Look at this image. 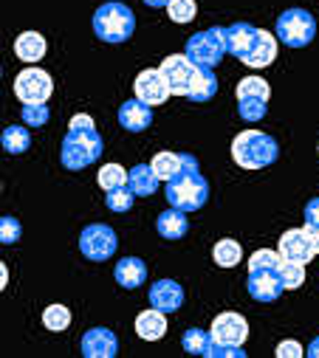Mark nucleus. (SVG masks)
Wrapping results in <instances>:
<instances>
[{"label": "nucleus", "instance_id": "nucleus-1", "mask_svg": "<svg viewBox=\"0 0 319 358\" xmlns=\"http://www.w3.org/2000/svg\"><path fill=\"white\" fill-rule=\"evenodd\" d=\"M105 144H102V136L97 133V124L88 113H76L68 124V133L62 138V147H59V161L65 169L71 172H79L91 166L94 161H99Z\"/></svg>", "mask_w": 319, "mask_h": 358}, {"label": "nucleus", "instance_id": "nucleus-2", "mask_svg": "<svg viewBox=\"0 0 319 358\" xmlns=\"http://www.w3.org/2000/svg\"><path fill=\"white\" fill-rule=\"evenodd\" d=\"M181 164H184L181 172L176 178H170L167 187H164L167 203L181 209V212H198L209 201V184L201 175V164H198L195 155L181 152Z\"/></svg>", "mask_w": 319, "mask_h": 358}, {"label": "nucleus", "instance_id": "nucleus-3", "mask_svg": "<svg viewBox=\"0 0 319 358\" xmlns=\"http://www.w3.org/2000/svg\"><path fill=\"white\" fill-rule=\"evenodd\" d=\"M232 158L243 169H263L280 158V144L260 130H243L232 141Z\"/></svg>", "mask_w": 319, "mask_h": 358}, {"label": "nucleus", "instance_id": "nucleus-4", "mask_svg": "<svg viewBox=\"0 0 319 358\" xmlns=\"http://www.w3.org/2000/svg\"><path fill=\"white\" fill-rule=\"evenodd\" d=\"M136 31V15L130 12V6L119 3V0H111V3H102L94 12V34L102 43L119 45L127 43Z\"/></svg>", "mask_w": 319, "mask_h": 358}, {"label": "nucleus", "instance_id": "nucleus-5", "mask_svg": "<svg viewBox=\"0 0 319 358\" xmlns=\"http://www.w3.org/2000/svg\"><path fill=\"white\" fill-rule=\"evenodd\" d=\"M198 68H215L223 57H226V29L223 26H212L206 31H198L187 40V51H184Z\"/></svg>", "mask_w": 319, "mask_h": 358}, {"label": "nucleus", "instance_id": "nucleus-6", "mask_svg": "<svg viewBox=\"0 0 319 358\" xmlns=\"http://www.w3.org/2000/svg\"><path fill=\"white\" fill-rule=\"evenodd\" d=\"M274 31H277V40L285 43L288 48H305L316 37V20L305 9H285L277 17Z\"/></svg>", "mask_w": 319, "mask_h": 358}, {"label": "nucleus", "instance_id": "nucleus-7", "mask_svg": "<svg viewBox=\"0 0 319 358\" xmlns=\"http://www.w3.org/2000/svg\"><path fill=\"white\" fill-rule=\"evenodd\" d=\"M116 248H119V237L108 223H91L83 229V234H79V251H83V257L91 262L111 259L116 254Z\"/></svg>", "mask_w": 319, "mask_h": 358}, {"label": "nucleus", "instance_id": "nucleus-8", "mask_svg": "<svg viewBox=\"0 0 319 358\" xmlns=\"http://www.w3.org/2000/svg\"><path fill=\"white\" fill-rule=\"evenodd\" d=\"M54 91V82L48 76V71L43 68H26L17 73L15 79V96L23 102V105H40V102H48Z\"/></svg>", "mask_w": 319, "mask_h": 358}, {"label": "nucleus", "instance_id": "nucleus-9", "mask_svg": "<svg viewBox=\"0 0 319 358\" xmlns=\"http://www.w3.org/2000/svg\"><path fill=\"white\" fill-rule=\"evenodd\" d=\"M158 71H162V76L167 79V87H170L173 96H187L198 65H195L187 54H170V57L162 62V68H158Z\"/></svg>", "mask_w": 319, "mask_h": 358}, {"label": "nucleus", "instance_id": "nucleus-10", "mask_svg": "<svg viewBox=\"0 0 319 358\" xmlns=\"http://www.w3.org/2000/svg\"><path fill=\"white\" fill-rule=\"evenodd\" d=\"M209 336L212 341L218 344H229V347H243V341L249 338V322L241 316V313H218L212 327H209Z\"/></svg>", "mask_w": 319, "mask_h": 358}, {"label": "nucleus", "instance_id": "nucleus-11", "mask_svg": "<svg viewBox=\"0 0 319 358\" xmlns=\"http://www.w3.org/2000/svg\"><path fill=\"white\" fill-rule=\"evenodd\" d=\"M133 91H136V99L147 102L150 108L164 105V102L173 96L170 87H167V79L162 76V71H158V68L141 71V73L136 76V82H133Z\"/></svg>", "mask_w": 319, "mask_h": 358}, {"label": "nucleus", "instance_id": "nucleus-12", "mask_svg": "<svg viewBox=\"0 0 319 358\" xmlns=\"http://www.w3.org/2000/svg\"><path fill=\"white\" fill-rule=\"evenodd\" d=\"M246 291L257 302H274L283 296L285 285L280 280V268H260V271H249Z\"/></svg>", "mask_w": 319, "mask_h": 358}, {"label": "nucleus", "instance_id": "nucleus-13", "mask_svg": "<svg viewBox=\"0 0 319 358\" xmlns=\"http://www.w3.org/2000/svg\"><path fill=\"white\" fill-rule=\"evenodd\" d=\"M277 251H280L283 259H291V262H299V265H308V262L316 257L313 243H311L305 226H302V229H288V231L280 237Z\"/></svg>", "mask_w": 319, "mask_h": 358}, {"label": "nucleus", "instance_id": "nucleus-14", "mask_svg": "<svg viewBox=\"0 0 319 358\" xmlns=\"http://www.w3.org/2000/svg\"><path fill=\"white\" fill-rule=\"evenodd\" d=\"M147 299H150V308H155V310L176 313L184 308V288L176 280H158L150 285Z\"/></svg>", "mask_w": 319, "mask_h": 358}, {"label": "nucleus", "instance_id": "nucleus-15", "mask_svg": "<svg viewBox=\"0 0 319 358\" xmlns=\"http://www.w3.org/2000/svg\"><path fill=\"white\" fill-rule=\"evenodd\" d=\"M119 338L108 327H94L83 336V355L85 358H116Z\"/></svg>", "mask_w": 319, "mask_h": 358}, {"label": "nucleus", "instance_id": "nucleus-16", "mask_svg": "<svg viewBox=\"0 0 319 358\" xmlns=\"http://www.w3.org/2000/svg\"><path fill=\"white\" fill-rule=\"evenodd\" d=\"M257 31H260V29L252 26V23H232V26L226 29V51L243 62L246 54H249L252 45H255V40H257Z\"/></svg>", "mask_w": 319, "mask_h": 358}, {"label": "nucleus", "instance_id": "nucleus-17", "mask_svg": "<svg viewBox=\"0 0 319 358\" xmlns=\"http://www.w3.org/2000/svg\"><path fill=\"white\" fill-rule=\"evenodd\" d=\"M113 277H116V282L122 288L136 291V288H141L147 282V265L139 257H122L116 262V268H113Z\"/></svg>", "mask_w": 319, "mask_h": 358}, {"label": "nucleus", "instance_id": "nucleus-18", "mask_svg": "<svg viewBox=\"0 0 319 358\" xmlns=\"http://www.w3.org/2000/svg\"><path fill=\"white\" fill-rule=\"evenodd\" d=\"M119 124H122L125 130H130V133L147 130V127L153 124V110H150V105L141 102V99L125 102V105L119 108Z\"/></svg>", "mask_w": 319, "mask_h": 358}, {"label": "nucleus", "instance_id": "nucleus-19", "mask_svg": "<svg viewBox=\"0 0 319 358\" xmlns=\"http://www.w3.org/2000/svg\"><path fill=\"white\" fill-rule=\"evenodd\" d=\"M274 59H277V40H274L271 31L260 29V31H257V40H255V45H252V51H249L246 59H243V65H249V68H269Z\"/></svg>", "mask_w": 319, "mask_h": 358}, {"label": "nucleus", "instance_id": "nucleus-20", "mask_svg": "<svg viewBox=\"0 0 319 358\" xmlns=\"http://www.w3.org/2000/svg\"><path fill=\"white\" fill-rule=\"evenodd\" d=\"M155 231L162 234L164 240H181V237L190 231V220H187V212H181V209L170 206L167 212H162V215H158V220H155Z\"/></svg>", "mask_w": 319, "mask_h": 358}, {"label": "nucleus", "instance_id": "nucleus-21", "mask_svg": "<svg viewBox=\"0 0 319 358\" xmlns=\"http://www.w3.org/2000/svg\"><path fill=\"white\" fill-rule=\"evenodd\" d=\"M127 187L133 189L136 198H150V195L158 189V175L153 172L150 164H136V166L127 172Z\"/></svg>", "mask_w": 319, "mask_h": 358}, {"label": "nucleus", "instance_id": "nucleus-22", "mask_svg": "<svg viewBox=\"0 0 319 358\" xmlns=\"http://www.w3.org/2000/svg\"><path fill=\"white\" fill-rule=\"evenodd\" d=\"M136 333H139V338H144V341L164 338V333H167V319H164V313L155 310V308L139 313V319H136Z\"/></svg>", "mask_w": 319, "mask_h": 358}, {"label": "nucleus", "instance_id": "nucleus-23", "mask_svg": "<svg viewBox=\"0 0 319 358\" xmlns=\"http://www.w3.org/2000/svg\"><path fill=\"white\" fill-rule=\"evenodd\" d=\"M218 94V76L212 68H198L195 76H192V85L187 91V99L190 102H209L212 96Z\"/></svg>", "mask_w": 319, "mask_h": 358}, {"label": "nucleus", "instance_id": "nucleus-24", "mask_svg": "<svg viewBox=\"0 0 319 358\" xmlns=\"http://www.w3.org/2000/svg\"><path fill=\"white\" fill-rule=\"evenodd\" d=\"M15 54L23 62H40L45 57V37L37 31H23L15 40Z\"/></svg>", "mask_w": 319, "mask_h": 358}, {"label": "nucleus", "instance_id": "nucleus-25", "mask_svg": "<svg viewBox=\"0 0 319 358\" xmlns=\"http://www.w3.org/2000/svg\"><path fill=\"white\" fill-rule=\"evenodd\" d=\"M0 144H3V150L9 155H23L31 147V133L23 124H12L3 130V136H0Z\"/></svg>", "mask_w": 319, "mask_h": 358}, {"label": "nucleus", "instance_id": "nucleus-26", "mask_svg": "<svg viewBox=\"0 0 319 358\" xmlns=\"http://www.w3.org/2000/svg\"><path fill=\"white\" fill-rule=\"evenodd\" d=\"M150 166H153V172L158 175V181H170V178H176L178 172H181V152H155L153 155V161H150Z\"/></svg>", "mask_w": 319, "mask_h": 358}, {"label": "nucleus", "instance_id": "nucleus-27", "mask_svg": "<svg viewBox=\"0 0 319 358\" xmlns=\"http://www.w3.org/2000/svg\"><path fill=\"white\" fill-rule=\"evenodd\" d=\"M212 257L220 268H234L237 262L243 259V248L237 240H218L215 248H212Z\"/></svg>", "mask_w": 319, "mask_h": 358}, {"label": "nucleus", "instance_id": "nucleus-28", "mask_svg": "<svg viewBox=\"0 0 319 358\" xmlns=\"http://www.w3.org/2000/svg\"><path fill=\"white\" fill-rule=\"evenodd\" d=\"M271 96V87L263 76H246L237 82V99H266Z\"/></svg>", "mask_w": 319, "mask_h": 358}, {"label": "nucleus", "instance_id": "nucleus-29", "mask_svg": "<svg viewBox=\"0 0 319 358\" xmlns=\"http://www.w3.org/2000/svg\"><path fill=\"white\" fill-rule=\"evenodd\" d=\"M97 181H99V187H102L105 192L119 189V187L127 184V169H125L122 164H105V166L99 169V175H97Z\"/></svg>", "mask_w": 319, "mask_h": 358}, {"label": "nucleus", "instance_id": "nucleus-30", "mask_svg": "<svg viewBox=\"0 0 319 358\" xmlns=\"http://www.w3.org/2000/svg\"><path fill=\"white\" fill-rule=\"evenodd\" d=\"M209 341H212V336H209L206 330H201V327H190V330H184V336H181V347H184L187 352H192V355H206Z\"/></svg>", "mask_w": 319, "mask_h": 358}, {"label": "nucleus", "instance_id": "nucleus-31", "mask_svg": "<svg viewBox=\"0 0 319 358\" xmlns=\"http://www.w3.org/2000/svg\"><path fill=\"white\" fill-rule=\"evenodd\" d=\"M133 201H136V195H133V189H130L127 184H125V187H119V189L105 192V203H108V209H111V212H116V215L130 212V209H133Z\"/></svg>", "mask_w": 319, "mask_h": 358}, {"label": "nucleus", "instance_id": "nucleus-32", "mask_svg": "<svg viewBox=\"0 0 319 358\" xmlns=\"http://www.w3.org/2000/svg\"><path fill=\"white\" fill-rule=\"evenodd\" d=\"M280 280L285 285V291H294L305 282V265L299 262H291V259H283L280 262Z\"/></svg>", "mask_w": 319, "mask_h": 358}, {"label": "nucleus", "instance_id": "nucleus-33", "mask_svg": "<svg viewBox=\"0 0 319 358\" xmlns=\"http://www.w3.org/2000/svg\"><path fill=\"white\" fill-rule=\"evenodd\" d=\"M237 113L243 122H263L269 113V102L266 99H237Z\"/></svg>", "mask_w": 319, "mask_h": 358}, {"label": "nucleus", "instance_id": "nucleus-34", "mask_svg": "<svg viewBox=\"0 0 319 358\" xmlns=\"http://www.w3.org/2000/svg\"><path fill=\"white\" fill-rule=\"evenodd\" d=\"M43 324H45L48 330L59 333V330H65V327L71 324V310H68L65 305H48V308L43 310Z\"/></svg>", "mask_w": 319, "mask_h": 358}, {"label": "nucleus", "instance_id": "nucleus-35", "mask_svg": "<svg viewBox=\"0 0 319 358\" xmlns=\"http://www.w3.org/2000/svg\"><path fill=\"white\" fill-rule=\"evenodd\" d=\"M167 15L173 23H192L195 15H198V6H195V0H170V6H167Z\"/></svg>", "mask_w": 319, "mask_h": 358}, {"label": "nucleus", "instance_id": "nucleus-36", "mask_svg": "<svg viewBox=\"0 0 319 358\" xmlns=\"http://www.w3.org/2000/svg\"><path fill=\"white\" fill-rule=\"evenodd\" d=\"M20 116H23V124L26 127H43V124H48L51 110H48L45 102H40V105H23Z\"/></svg>", "mask_w": 319, "mask_h": 358}, {"label": "nucleus", "instance_id": "nucleus-37", "mask_svg": "<svg viewBox=\"0 0 319 358\" xmlns=\"http://www.w3.org/2000/svg\"><path fill=\"white\" fill-rule=\"evenodd\" d=\"M280 262H283L280 251L260 248V251H255L252 259H249V271H260V268H280Z\"/></svg>", "mask_w": 319, "mask_h": 358}, {"label": "nucleus", "instance_id": "nucleus-38", "mask_svg": "<svg viewBox=\"0 0 319 358\" xmlns=\"http://www.w3.org/2000/svg\"><path fill=\"white\" fill-rule=\"evenodd\" d=\"M20 234H23V229H20V220L17 217H12V215L0 217V243H3V245H15L20 240Z\"/></svg>", "mask_w": 319, "mask_h": 358}, {"label": "nucleus", "instance_id": "nucleus-39", "mask_svg": "<svg viewBox=\"0 0 319 358\" xmlns=\"http://www.w3.org/2000/svg\"><path fill=\"white\" fill-rule=\"evenodd\" d=\"M206 358H246V352H243V347H229V344L209 341Z\"/></svg>", "mask_w": 319, "mask_h": 358}, {"label": "nucleus", "instance_id": "nucleus-40", "mask_svg": "<svg viewBox=\"0 0 319 358\" xmlns=\"http://www.w3.org/2000/svg\"><path fill=\"white\" fill-rule=\"evenodd\" d=\"M299 355H302L299 341H280L277 344V358H299Z\"/></svg>", "mask_w": 319, "mask_h": 358}, {"label": "nucleus", "instance_id": "nucleus-41", "mask_svg": "<svg viewBox=\"0 0 319 358\" xmlns=\"http://www.w3.org/2000/svg\"><path fill=\"white\" fill-rule=\"evenodd\" d=\"M305 226H319V198H311L305 203Z\"/></svg>", "mask_w": 319, "mask_h": 358}, {"label": "nucleus", "instance_id": "nucleus-42", "mask_svg": "<svg viewBox=\"0 0 319 358\" xmlns=\"http://www.w3.org/2000/svg\"><path fill=\"white\" fill-rule=\"evenodd\" d=\"M305 231H308V237L313 243V251L319 254V226H305Z\"/></svg>", "mask_w": 319, "mask_h": 358}, {"label": "nucleus", "instance_id": "nucleus-43", "mask_svg": "<svg viewBox=\"0 0 319 358\" xmlns=\"http://www.w3.org/2000/svg\"><path fill=\"white\" fill-rule=\"evenodd\" d=\"M6 282H9V268L3 265V259H0V291L6 288Z\"/></svg>", "mask_w": 319, "mask_h": 358}, {"label": "nucleus", "instance_id": "nucleus-44", "mask_svg": "<svg viewBox=\"0 0 319 358\" xmlns=\"http://www.w3.org/2000/svg\"><path fill=\"white\" fill-rule=\"evenodd\" d=\"M141 3L150 6V9H162V6L167 9V6H170V0H141Z\"/></svg>", "mask_w": 319, "mask_h": 358}, {"label": "nucleus", "instance_id": "nucleus-45", "mask_svg": "<svg viewBox=\"0 0 319 358\" xmlns=\"http://www.w3.org/2000/svg\"><path fill=\"white\" fill-rule=\"evenodd\" d=\"M305 352H308V358H319V336L308 344V350H305Z\"/></svg>", "mask_w": 319, "mask_h": 358}, {"label": "nucleus", "instance_id": "nucleus-46", "mask_svg": "<svg viewBox=\"0 0 319 358\" xmlns=\"http://www.w3.org/2000/svg\"><path fill=\"white\" fill-rule=\"evenodd\" d=\"M0 76H3V62H0Z\"/></svg>", "mask_w": 319, "mask_h": 358}]
</instances>
